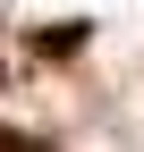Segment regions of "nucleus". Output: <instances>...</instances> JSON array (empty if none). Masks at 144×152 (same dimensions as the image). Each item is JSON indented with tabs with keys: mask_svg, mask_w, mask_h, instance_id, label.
<instances>
[{
	"mask_svg": "<svg viewBox=\"0 0 144 152\" xmlns=\"http://www.w3.org/2000/svg\"><path fill=\"white\" fill-rule=\"evenodd\" d=\"M85 42H93V26H34V51L43 59H76Z\"/></svg>",
	"mask_w": 144,
	"mask_h": 152,
	"instance_id": "nucleus-1",
	"label": "nucleus"
},
{
	"mask_svg": "<svg viewBox=\"0 0 144 152\" xmlns=\"http://www.w3.org/2000/svg\"><path fill=\"white\" fill-rule=\"evenodd\" d=\"M0 152H51L43 135H17V127H0Z\"/></svg>",
	"mask_w": 144,
	"mask_h": 152,
	"instance_id": "nucleus-2",
	"label": "nucleus"
}]
</instances>
